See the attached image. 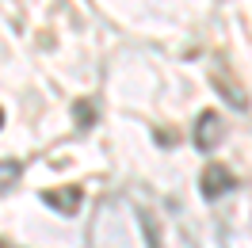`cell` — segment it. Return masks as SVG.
I'll return each mask as SVG.
<instances>
[{
	"label": "cell",
	"mask_w": 252,
	"mask_h": 248,
	"mask_svg": "<svg viewBox=\"0 0 252 248\" xmlns=\"http://www.w3.org/2000/svg\"><path fill=\"white\" fill-rule=\"evenodd\" d=\"M237 187V176L225 164H206L203 168V199H218L225 191H233Z\"/></svg>",
	"instance_id": "cell-1"
},
{
	"label": "cell",
	"mask_w": 252,
	"mask_h": 248,
	"mask_svg": "<svg viewBox=\"0 0 252 248\" xmlns=\"http://www.w3.org/2000/svg\"><path fill=\"white\" fill-rule=\"evenodd\" d=\"M19 160H0V191H8V187H16L19 180Z\"/></svg>",
	"instance_id": "cell-6"
},
{
	"label": "cell",
	"mask_w": 252,
	"mask_h": 248,
	"mask_svg": "<svg viewBox=\"0 0 252 248\" xmlns=\"http://www.w3.org/2000/svg\"><path fill=\"white\" fill-rule=\"evenodd\" d=\"M73 115H77V126H80V130L95 126V103H92V99H77V103H73Z\"/></svg>",
	"instance_id": "cell-5"
},
{
	"label": "cell",
	"mask_w": 252,
	"mask_h": 248,
	"mask_svg": "<svg viewBox=\"0 0 252 248\" xmlns=\"http://www.w3.org/2000/svg\"><path fill=\"white\" fill-rule=\"evenodd\" d=\"M214 84H218L221 92H225V99H229V107H237V111H241V107H249V99H245V88H241V84H237V80L229 77V73H225L221 65L214 69Z\"/></svg>",
	"instance_id": "cell-4"
},
{
	"label": "cell",
	"mask_w": 252,
	"mask_h": 248,
	"mask_svg": "<svg viewBox=\"0 0 252 248\" xmlns=\"http://www.w3.org/2000/svg\"><path fill=\"white\" fill-rule=\"evenodd\" d=\"M80 199H84V191L80 187H65V191H42V202L54 206L58 214H77Z\"/></svg>",
	"instance_id": "cell-3"
},
{
	"label": "cell",
	"mask_w": 252,
	"mask_h": 248,
	"mask_svg": "<svg viewBox=\"0 0 252 248\" xmlns=\"http://www.w3.org/2000/svg\"><path fill=\"white\" fill-rule=\"evenodd\" d=\"M195 149H203V153H210L214 145L221 141V119L214 115V111H203L199 115V123H195Z\"/></svg>",
	"instance_id": "cell-2"
},
{
	"label": "cell",
	"mask_w": 252,
	"mask_h": 248,
	"mask_svg": "<svg viewBox=\"0 0 252 248\" xmlns=\"http://www.w3.org/2000/svg\"><path fill=\"white\" fill-rule=\"evenodd\" d=\"M0 126H4V111H0Z\"/></svg>",
	"instance_id": "cell-7"
}]
</instances>
